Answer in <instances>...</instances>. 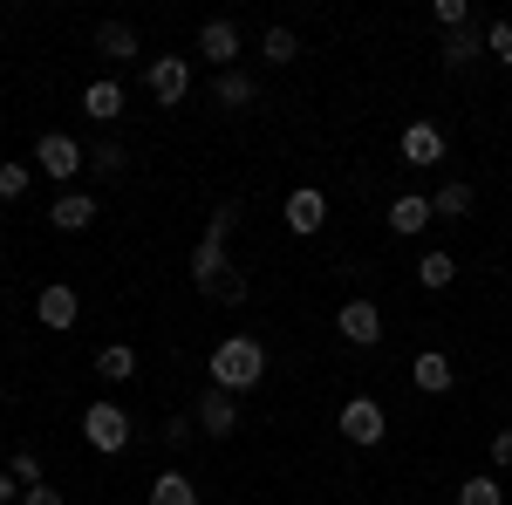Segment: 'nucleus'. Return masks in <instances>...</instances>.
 I'll use <instances>...</instances> for the list:
<instances>
[{
  "instance_id": "nucleus-1",
  "label": "nucleus",
  "mask_w": 512,
  "mask_h": 505,
  "mask_svg": "<svg viewBox=\"0 0 512 505\" xmlns=\"http://www.w3.org/2000/svg\"><path fill=\"white\" fill-rule=\"evenodd\" d=\"M260 383H267V349H260L253 335H226V342L212 349V389H226V396H253Z\"/></svg>"
},
{
  "instance_id": "nucleus-2",
  "label": "nucleus",
  "mask_w": 512,
  "mask_h": 505,
  "mask_svg": "<svg viewBox=\"0 0 512 505\" xmlns=\"http://www.w3.org/2000/svg\"><path fill=\"white\" fill-rule=\"evenodd\" d=\"M82 444H89L96 458H117L123 444H130V417H123L117 403H89V410H82Z\"/></svg>"
},
{
  "instance_id": "nucleus-3",
  "label": "nucleus",
  "mask_w": 512,
  "mask_h": 505,
  "mask_svg": "<svg viewBox=\"0 0 512 505\" xmlns=\"http://www.w3.org/2000/svg\"><path fill=\"white\" fill-rule=\"evenodd\" d=\"M35 164H41V178H55V185H76V171L89 164V151H82L76 137H62V130H48L35 144Z\"/></svg>"
},
{
  "instance_id": "nucleus-4",
  "label": "nucleus",
  "mask_w": 512,
  "mask_h": 505,
  "mask_svg": "<svg viewBox=\"0 0 512 505\" xmlns=\"http://www.w3.org/2000/svg\"><path fill=\"white\" fill-rule=\"evenodd\" d=\"M335 328H342V342H349V349H376V342H383V308H376L369 294H355V301H342Z\"/></svg>"
},
{
  "instance_id": "nucleus-5",
  "label": "nucleus",
  "mask_w": 512,
  "mask_h": 505,
  "mask_svg": "<svg viewBox=\"0 0 512 505\" xmlns=\"http://www.w3.org/2000/svg\"><path fill=\"white\" fill-rule=\"evenodd\" d=\"M144 82H151V96H158L164 110H185V96H192V62H185V55H158V62L144 69Z\"/></svg>"
},
{
  "instance_id": "nucleus-6",
  "label": "nucleus",
  "mask_w": 512,
  "mask_h": 505,
  "mask_svg": "<svg viewBox=\"0 0 512 505\" xmlns=\"http://www.w3.org/2000/svg\"><path fill=\"white\" fill-rule=\"evenodd\" d=\"M383 430H390V417H383V403H376V396H349V403H342V437H349L355 451L383 444Z\"/></svg>"
},
{
  "instance_id": "nucleus-7",
  "label": "nucleus",
  "mask_w": 512,
  "mask_h": 505,
  "mask_svg": "<svg viewBox=\"0 0 512 505\" xmlns=\"http://www.w3.org/2000/svg\"><path fill=\"white\" fill-rule=\"evenodd\" d=\"M287 226L301 239H315L321 226H328V198H321L315 185H294V192H287Z\"/></svg>"
},
{
  "instance_id": "nucleus-8",
  "label": "nucleus",
  "mask_w": 512,
  "mask_h": 505,
  "mask_svg": "<svg viewBox=\"0 0 512 505\" xmlns=\"http://www.w3.org/2000/svg\"><path fill=\"white\" fill-rule=\"evenodd\" d=\"M76 287H69V280H48V287H41L35 294V314H41V328H76Z\"/></svg>"
},
{
  "instance_id": "nucleus-9",
  "label": "nucleus",
  "mask_w": 512,
  "mask_h": 505,
  "mask_svg": "<svg viewBox=\"0 0 512 505\" xmlns=\"http://www.w3.org/2000/svg\"><path fill=\"white\" fill-rule=\"evenodd\" d=\"M198 55L226 76V69L239 62V28H233V21H205V28H198Z\"/></svg>"
},
{
  "instance_id": "nucleus-10",
  "label": "nucleus",
  "mask_w": 512,
  "mask_h": 505,
  "mask_svg": "<svg viewBox=\"0 0 512 505\" xmlns=\"http://www.w3.org/2000/svg\"><path fill=\"white\" fill-rule=\"evenodd\" d=\"M198 430H205V437H233L239 430V396L205 389V396H198Z\"/></svg>"
},
{
  "instance_id": "nucleus-11",
  "label": "nucleus",
  "mask_w": 512,
  "mask_h": 505,
  "mask_svg": "<svg viewBox=\"0 0 512 505\" xmlns=\"http://www.w3.org/2000/svg\"><path fill=\"white\" fill-rule=\"evenodd\" d=\"M410 383L424 389V396H444V389L458 383V369H451V355H444V349H424L417 362H410Z\"/></svg>"
},
{
  "instance_id": "nucleus-12",
  "label": "nucleus",
  "mask_w": 512,
  "mask_h": 505,
  "mask_svg": "<svg viewBox=\"0 0 512 505\" xmlns=\"http://www.w3.org/2000/svg\"><path fill=\"white\" fill-rule=\"evenodd\" d=\"M48 226H55V233H89V226H96V198L89 192H62L55 212H48Z\"/></svg>"
},
{
  "instance_id": "nucleus-13",
  "label": "nucleus",
  "mask_w": 512,
  "mask_h": 505,
  "mask_svg": "<svg viewBox=\"0 0 512 505\" xmlns=\"http://www.w3.org/2000/svg\"><path fill=\"white\" fill-rule=\"evenodd\" d=\"M226 273H233V260H226V239H198V246H192V280L212 294Z\"/></svg>"
},
{
  "instance_id": "nucleus-14",
  "label": "nucleus",
  "mask_w": 512,
  "mask_h": 505,
  "mask_svg": "<svg viewBox=\"0 0 512 505\" xmlns=\"http://www.w3.org/2000/svg\"><path fill=\"white\" fill-rule=\"evenodd\" d=\"M403 164H444V130L437 123H403Z\"/></svg>"
},
{
  "instance_id": "nucleus-15",
  "label": "nucleus",
  "mask_w": 512,
  "mask_h": 505,
  "mask_svg": "<svg viewBox=\"0 0 512 505\" xmlns=\"http://www.w3.org/2000/svg\"><path fill=\"white\" fill-rule=\"evenodd\" d=\"M424 226H431V198H396L390 205V233L396 239H417Z\"/></svg>"
},
{
  "instance_id": "nucleus-16",
  "label": "nucleus",
  "mask_w": 512,
  "mask_h": 505,
  "mask_svg": "<svg viewBox=\"0 0 512 505\" xmlns=\"http://www.w3.org/2000/svg\"><path fill=\"white\" fill-rule=\"evenodd\" d=\"M82 110H89L96 123H117V117H123V89H117L110 76H103V82H89V89H82Z\"/></svg>"
},
{
  "instance_id": "nucleus-17",
  "label": "nucleus",
  "mask_w": 512,
  "mask_h": 505,
  "mask_svg": "<svg viewBox=\"0 0 512 505\" xmlns=\"http://www.w3.org/2000/svg\"><path fill=\"white\" fill-rule=\"evenodd\" d=\"M96 376H103V383H130V376H137V349H130V342H110V349L96 355Z\"/></svg>"
},
{
  "instance_id": "nucleus-18",
  "label": "nucleus",
  "mask_w": 512,
  "mask_h": 505,
  "mask_svg": "<svg viewBox=\"0 0 512 505\" xmlns=\"http://www.w3.org/2000/svg\"><path fill=\"white\" fill-rule=\"evenodd\" d=\"M96 48H103L110 62H130V55H137V28H130V21H103V28H96Z\"/></svg>"
},
{
  "instance_id": "nucleus-19",
  "label": "nucleus",
  "mask_w": 512,
  "mask_h": 505,
  "mask_svg": "<svg viewBox=\"0 0 512 505\" xmlns=\"http://www.w3.org/2000/svg\"><path fill=\"white\" fill-rule=\"evenodd\" d=\"M465 212H472V185H465V178L437 185V198H431V219H465Z\"/></svg>"
},
{
  "instance_id": "nucleus-20",
  "label": "nucleus",
  "mask_w": 512,
  "mask_h": 505,
  "mask_svg": "<svg viewBox=\"0 0 512 505\" xmlns=\"http://www.w3.org/2000/svg\"><path fill=\"white\" fill-rule=\"evenodd\" d=\"M451 280H458V260H451V253H424V260H417V287H431V294H444Z\"/></svg>"
},
{
  "instance_id": "nucleus-21",
  "label": "nucleus",
  "mask_w": 512,
  "mask_h": 505,
  "mask_svg": "<svg viewBox=\"0 0 512 505\" xmlns=\"http://www.w3.org/2000/svg\"><path fill=\"white\" fill-rule=\"evenodd\" d=\"M151 505H198V485L185 471H164L158 485H151Z\"/></svg>"
},
{
  "instance_id": "nucleus-22",
  "label": "nucleus",
  "mask_w": 512,
  "mask_h": 505,
  "mask_svg": "<svg viewBox=\"0 0 512 505\" xmlns=\"http://www.w3.org/2000/svg\"><path fill=\"white\" fill-rule=\"evenodd\" d=\"M478 48H485V35H478V28H458V35L444 41V69H465V62H478Z\"/></svg>"
},
{
  "instance_id": "nucleus-23",
  "label": "nucleus",
  "mask_w": 512,
  "mask_h": 505,
  "mask_svg": "<svg viewBox=\"0 0 512 505\" xmlns=\"http://www.w3.org/2000/svg\"><path fill=\"white\" fill-rule=\"evenodd\" d=\"M253 96H260V89H253L246 69H226V76H219V103H226V110H246Z\"/></svg>"
},
{
  "instance_id": "nucleus-24",
  "label": "nucleus",
  "mask_w": 512,
  "mask_h": 505,
  "mask_svg": "<svg viewBox=\"0 0 512 505\" xmlns=\"http://www.w3.org/2000/svg\"><path fill=\"white\" fill-rule=\"evenodd\" d=\"M458 505H506V492H499V478H492V471H478V478L458 485Z\"/></svg>"
},
{
  "instance_id": "nucleus-25",
  "label": "nucleus",
  "mask_w": 512,
  "mask_h": 505,
  "mask_svg": "<svg viewBox=\"0 0 512 505\" xmlns=\"http://www.w3.org/2000/svg\"><path fill=\"white\" fill-rule=\"evenodd\" d=\"M260 55H267V62H294V55H301V41H294V28H267V41H260Z\"/></svg>"
},
{
  "instance_id": "nucleus-26",
  "label": "nucleus",
  "mask_w": 512,
  "mask_h": 505,
  "mask_svg": "<svg viewBox=\"0 0 512 505\" xmlns=\"http://www.w3.org/2000/svg\"><path fill=\"white\" fill-rule=\"evenodd\" d=\"M431 14H437V28H451V35H458V28H472V0H437Z\"/></svg>"
},
{
  "instance_id": "nucleus-27",
  "label": "nucleus",
  "mask_w": 512,
  "mask_h": 505,
  "mask_svg": "<svg viewBox=\"0 0 512 505\" xmlns=\"http://www.w3.org/2000/svg\"><path fill=\"white\" fill-rule=\"evenodd\" d=\"M123 164H130L123 144H96V151H89V171H103V178H123Z\"/></svg>"
},
{
  "instance_id": "nucleus-28",
  "label": "nucleus",
  "mask_w": 512,
  "mask_h": 505,
  "mask_svg": "<svg viewBox=\"0 0 512 505\" xmlns=\"http://www.w3.org/2000/svg\"><path fill=\"white\" fill-rule=\"evenodd\" d=\"M485 55H499L512 69V21H492V28H485Z\"/></svg>"
},
{
  "instance_id": "nucleus-29",
  "label": "nucleus",
  "mask_w": 512,
  "mask_h": 505,
  "mask_svg": "<svg viewBox=\"0 0 512 505\" xmlns=\"http://www.w3.org/2000/svg\"><path fill=\"white\" fill-rule=\"evenodd\" d=\"M0 198H28V164H0Z\"/></svg>"
},
{
  "instance_id": "nucleus-30",
  "label": "nucleus",
  "mask_w": 512,
  "mask_h": 505,
  "mask_svg": "<svg viewBox=\"0 0 512 505\" xmlns=\"http://www.w3.org/2000/svg\"><path fill=\"white\" fill-rule=\"evenodd\" d=\"M246 294H253V287H246V273H226V280H219V287H212V301H226V308H239V301H246Z\"/></svg>"
},
{
  "instance_id": "nucleus-31",
  "label": "nucleus",
  "mask_w": 512,
  "mask_h": 505,
  "mask_svg": "<svg viewBox=\"0 0 512 505\" xmlns=\"http://www.w3.org/2000/svg\"><path fill=\"white\" fill-rule=\"evenodd\" d=\"M7 471L21 478V492H28V485H48V478H41V458H35V451H14V465H7Z\"/></svg>"
},
{
  "instance_id": "nucleus-32",
  "label": "nucleus",
  "mask_w": 512,
  "mask_h": 505,
  "mask_svg": "<svg viewBox=\"0 0 512 505\" xmlns=\"http://www.w3.org/2000/svg\"><path fill=\"white\" fill-rule=\"evenodd\" d=\"M233 226H239V205H219V212L205 219V239H233Z\"/></svg>"
},
{
  "instance_id": "nucleus-33",
  "label": "nucleus",
  "mask_w": 512,
  "mask_h": 505,
  "mask_svg": "<svg viewBox=\"0 0 512 505\" xmlns=\"http://www.w3.org/2000/svg\"><path fill=\"white\" fill-rule=\"evenodd\" d=\"M492 471H512V430L492 437Z\"/></svg>"
},
{
  "instance_id": "nucleus-34",
  "label": "nucleus",
  "mask_w": 512,
  "mask_h": 505,
  "mask_svg": "<svg viewBox=\"0 0 512 505\" xmlns=\"http://www.w3.org/2000/svg\"><path fill=\"white\" fill-rule=\"evenodd\" d=\"M21 505H62V492H55V485H28V492H21Z\"/></svg>"
},
{
  "instance_id": "nucleus-35",
  "label": "nucleus",
  "mask_w": 512,
  "mask_h": 505,
  "mask_svg": "<svg viewBox=\"0 0 512 505\" xmlns=\"http://www.w3.org/2000/svg\"><path fill=\"white\" fill-rule=\"evenodd\" d=\"M21 499V478H14V471H0V505H14Z\"/></svg>"
}]
</instances>
